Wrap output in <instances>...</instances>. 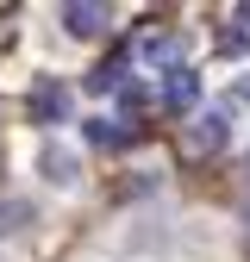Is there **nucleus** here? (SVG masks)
I'll return each mask as SVG.
<instances>
[{"label":"nucleus","instance_id":"f257e3e1","mask_svg":"<svg viewBox=\"0 0 250 262\" xmlns=\"http://www.w3.org/2000/svg\"><path fill=\"white\" fill-rule=\"evenodd\" d=\"M225 138H232V125H225V113L213 106V113H200L194 125L181 131V156H187V162H206V156L225 150Z\"/></svg>","mask_w":250,"mask_h":262},{"label":"nucleus","instance_id":"f03ea898","mask_svg":"<svg viewBox=\"0 0 250 262\" xmlns=\"http://www.w3.org/2000/svg\"><path fill=\"white\" fill-rule=\"evenodd\" d=\"M62 113H69V88L44 75L31 88V125H62Z\"/></svg>","mask_w":250,"mask_h":262},{"label":"nucleus","instance_id":"7ed1b4c3","mask_svg":"<svg viewBox=\"0 0 250 262\" xmlns=\"http://www.w3.org/2000/svg\"><path fill=\"white\" fill-rule=\"evenodd\" d=\"M163 100H169L175 113H187V106L200 100V75H194V69H181V62H175V69H169V81H163Z\"/></svg>","mask_w":250,"mask_h":262},{"label":"nucleus","instance_id":"20e7f679","mask_svg":"<svg viewBox=\"0 0 250 262\" xmlns=\"http://www.w3.org/2000/svg\"><path fill=\"white\" fill-rule=\"evenodd\" d=\"M125 62H132V50H113L100 69L88 75V88H94V94H113V88H125Z\"/></svg>","mask_w":250,"mask_h":262},{"label":"nucleus","instance_id":"39448f33","mask_svg":"<svg viewBox=\"0 0 250 262\" xmlns=\"http://www.w3.org/2000/svg\"><path fill=\"white\" fill-rule=\"evenodd\" d=\"M62 25H69L75 38H94V31L107 25V7H81V0H75V7H62Z\"/></svg>","mask_w":250,"mask_h":262},{"label":"nucleus","instance_id":"423d86ee","mask_svg":"<svg viewBox=\"0 0 250 262\" xmlns=\"http://www.w3.org/2000/svg\"><path fill=\"white\" fill-rule=\"evenodd\" d=\"M88 144L119 150V144H132V131H125V125H107V119H88Z\"/></svg>","mask_w":250,"mask_h":262},{"label":"nucleus","instance_id":"0eeeda50","mask_svg":"<svg viewBox=\"0 0 250 262\" xmlns=\"http://www.w3.org/2000/svg\"><path fill=\"white\" fill-rule=\"evenodd\" d=\"M232 25H238V31H219V50H250V7H238Z\"/></svg>","mask_w":250,"mask_h":262},{"label":"nucleus","instance_id":"6e6552de","mask_svg":"<svg viewBox=\"0 0 250 262\" xmlns=\"http://www.w3.org/2000/svg\"><path fill=\"white\" fill-rule=\"evenodd\" d=\"M44 169H50V181H75V156L69 150H44Z\"/></svg>","mask_w":250,"mask_h":262},{"label":"nucleus","instance_id":"1a4fd4ad","mask_svg":"<svg viewBox=\"0 0 250 262\" xmlns=\"http://www.w3.org/2000/svg\"><path fill=\"white\" fill-rule=\"evenodd\" d=\"M238 94H244V100H250V81H244V88H238Z\"/></svg>","mask_w":250,"mask_h":262}]
</instances>
